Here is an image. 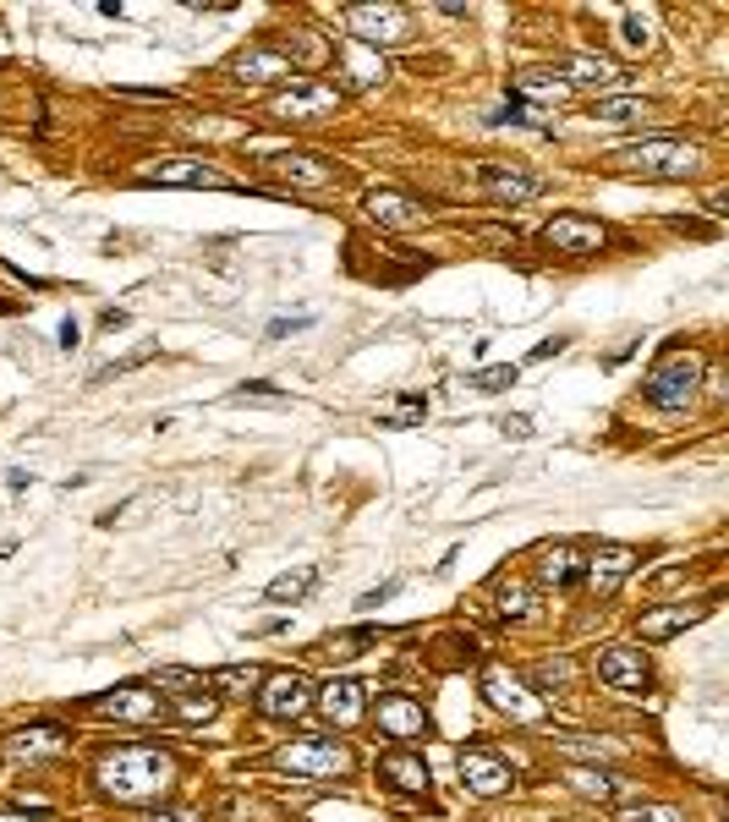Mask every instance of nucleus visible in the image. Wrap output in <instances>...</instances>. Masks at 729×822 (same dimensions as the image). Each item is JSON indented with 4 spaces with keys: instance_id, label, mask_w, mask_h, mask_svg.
I'll list each match as a JSON object with an SVG mask.
<instances>
[{
    "instance_id": "32",
    "label": "nucleus",
    "mask_w": 729,
    "mask_h": 822,
    "mask_svg": "<svg viewBox=\"0 0 729 822\" xmlns=\"http://www.w3.org/2000/svg\"><path fill=\"white\" fill-rule=\"evenodd\" d=\"M313 587H318V570H313V565H302V570H286V576H275L264 598H270V604H302V598H307Z\"/></svg>"
},
{
    "instance_id": "13",
    "label": "nucleus",
    "mask_w": 729,
    "mask_h": 822,
    "mask_svg": "<svg viewBox=\"0 0 729 822\" xmlns=\"http://www.w3.org/2000/svg\"><path fill=\"white\" fill-rule=\"evenodd\" d=\"M631 570H636V548H625V543H603L598 554L582 559V581H587V593H598V598H609Z\"/></svg>"
},
{
    "instance_id": "2",
    "label": "nucleus",
    "mask_w": 729,
    "mask_h": 822,
    "mask_svg": "<svg viewBox=\"0 0 729 822\" xmlns=\"http://www.w3.org/2000/svg\"><path fill=\"white\" fill-rule=\"evenodd\" d=\"M620 170H636V175H658V181H686L702 170V149L697 143H680V138H647V143H625L614 149Z\"/></svg>"
},
{
    "instance_id": "12",
    "label": "nucleus",
    "mask_w": 729,
    "mask_h": 822,
    "mask_svg": "<svg viewBox=\"0 0 729 822\" xmlns=\"http://www.w3.org/2000/svg\"><path fill=\"white\" fill-rule=\"evenodd\" d=\"M335 105H340V94H335L329 83H292L286 94L270 99V116H275V121H318V116H329Z\"/></svg>"
},
{
    "instance_id": "43",
    "label": "nucleus",
    "mask_w": 729,
    "mask_h": 822,
    "mask_svg": "<svg viewBox=\"0 0 729 822\" xmlns=\"http://www.w3.org/2000/svg\"><path fill=\"white\" fill-rule=\"evenodd\" d=\"M148 356H154V351H133V356H122V362H110V367H99L94 378H99V384H110V378H122V373H133V367H144Z\"/></svg>"
},
{
    "instance_id": "7",
    "label": "nucleus",
    "mask_w": 729,
    "mask_h": 822,
    "mask_svg": "<svg viewBox=\"0 0 729 822\" xmlns=\"http://www.w3.org/2000/svg\"><path fill=\"white\" fill-rule=\"evenodd\" d=\"M313 696H318L313 680L296 674V669H286V674H264V685H258L253 702H258L264 718H281V724H286V718H302V713L313 707Z\"/></svg>"
},
{
    "instance_id": "9",
    "label": "nucleus",
    "mask_w": 729,
    "mask_h": 822,
    "mask_svg": "<svg viewBox=\"0 0 729 822\" xmlns=\"http://www.w3.org/2000/svg\"><path fill=\"white\" fill-rule=\"evenodd\" d=\"M138 186H231L220 170L209 160H198V154H176V160H154L138 170Z\"/></svg>"
},
{
    "instance_id": "35",
    "label": "nucleus",
    "mask_w": 729,
    "mask_h": 822,
    "mask_svg": "<svg viewBox=\"0 0 729 822\" xmlns=\"http://www.w3.org/2000/svg\"><path fill=\"white\" fill-rule=\"evenodd\" d=\"M439 648L444 653H434L439 669H461V663H477L483 658V648H477V637H461V631H450V637H439Z\"/></svg>"
},
{
    "instance_id": "21",
    "label": "nucleus",
    "mask_w": 729,
    "mask_h": 822,
    "mask_svg": "<svg viewBox=\"0 0 729 822\" xmlns=\"http://www.w3.org/2000/svg\"><path fill=\"white\" fill-rule=\"evenodd\" d=\"M483 696H488L499 713H516V718H532V713H538V707L527 702L521 680H516L505 663H488V669H483Z\"/></svg>"
},
{
    "instance_id": "30",
    "label": "nucleus",
    "mask_w": 729,
    "mask_h": 822,
    "mask_svg": "<svg viewBox=\"0 0 729 822\" xmlns=\"http://www.w3.org/2000/svg\"><path fill=\"white\" fill-rule=\"evenodd\" d=\"M532 685H538L543 696L571 691V685H577V658H543V663L532 669Z\"/></svg>"
},
{
    "instance_id": "18",
    "label": "nucleus",
    "mask_w": 729,
    "mask_h": 822,
    "mask_svg": "<svg viewBox=\"0 0 729 822\" xmlns=\"http://www.w3.org/2000/svg\"><path fill=\"white\" fill-rule=\"evenodd\" d=\"M598 680H603L609 691H647L653 669H647L642 648H609V653L598 658Z\"/></svg>"
},
{
    "instance_id": "16",
    "label": "nucleus",
    "mask_w": 729,
    "mask_h": 822,
    "mask_svg": "<svg viewBox=\"0 0 729 822\" xmlns=\"http://www.w3.org/2000/svg\"><path fill=\"white\" fill-rule=\"evenodd\" d=\"M231 77H236V83H286V77H296V66L286 50L253 44V50H242V55L231 61Z\"/></svg>"
},
{
    "instance_id": "36",
    "label": "nucleus",
    "mask_w": 729,
    "mask_h": 822,
    "mask_svg": "<svg viewBox=\"0 0 729 822\" xmlns=\"http://www.w3.org/2000/svg\"><path fill=\"white\" fill-rule=\"evenodd\" d=\"M614 822H686L680 807H664V801H636V807H620Z\"/></svg>"
},
{
    "instance_id": "42",
    "label": "nucleus",
    "mask_w": 729,
    "mask_h": 822,
    "mask_svg": "<svg viewBox=\"0 0 729 822\" xmlns=\"http://www.w3.org/2000/svg\"><path fill=\"white\" fill-rule=\"evenodd\" d=\"M176 713H181L187 724H209V718H214V696H198V691H192V696L176 702Z\"/></svg>"
},
{
    "instance_id": "41",
    "label": "nucleus",
    "mask_w": 729,
    "mask_h": 822,
    "mask_svg": "<svg viewBox=\"0 0 729 822\" xmlns=\"http://www.w3.org/2000/svg\"><path fill=\"white\" fill-rule=\"evenodd\" d=\"M292 44H296V55H302V61H313V66H324V61H329V44H324L318 33H307V28L296 33ZM296 55H292V66H296Z\"/></svg>"
},
{
    "instance_id": "3",
    "label": "nucleus",
    "mask_w": 729,
    "mask_h": 822,
    "mask_svg": "<svg viewBox=\"0 0 729 822\" xmlns=\"http://www.w3.org/2000/svg\"><path fill=\"white\" fill-rule=\"evenodd\" d=\"M275 768L292 773V779H346L351 773V746L346 740H329V735L292 740V746L275 751Z\"/></svg>"
},
{
    "instance_id": "39",
    "label": "nucleus",
    "mask_w": 729,
    "mask_h": 822,
    "mask_svg": "<svg viewBox=\"0 0 729 822\" xmlns=\"http://www.w3.org/2000/svg\"><path fill=\"white\" fill-rule=\"evenodd\" d=\"M373 637H379V631H346V637H329V642H324V653H329V658H357L368 642H373Z\"/></svg>"
},
{
    "instance_id": "14",
    "label": "nucleus",
    "mask_w": 729,
    "mask_h": 822,
    "mask_svg": "<svg viewBox=\"0 0 729 822\" xmlns=\"http://www.w3.org/2000/svg\"><path fill=\"white\" fill-rule=\"evenodd\" d=\"M313 702H318V713H324L335 729H357V724L368 718V685H362V680H329Z\"/></svg>"
},
{
    "instance_id": "25",
    "label": "nucleus",
    "mask_w": 729,
    "mask_h": 822,
    "mask_svg": "<svg viewBox=\"0 0 729 822\" xmlns=\"http://www.w3.org/2000/svg\"><path fill=\"white\" fill-rule=\"evenodd\" d=\"M538 581H543V587H554V593L577 587V581H582V554H577L571 543L543 548V559H538Z\"/></svg>"
},
{
    "instance_id": "37",
    "label": "nucleus",
    "mask_w": 729,
    "mask_h": 822,
    "mask_svg": "<svg viewBox=\"0 0 729 822\" xmlns=\"http://www.w3.org/2000/svg\"><path fill=\"white\" fill-rule=\"evenodd\" d=\"M423 412H429V401H418V395H406L401 406H390V412H379V423H384V428H412V423H423Z\"/></svg>"
},
{
    "instance_id": "38",
    "label": "nucleus",
    "mask_w": 729,
    "mask_h": 822,
    "mask_svg": "<svg viewBox=\"0 0 729 822\" xmlns=\"http://www.w3.org/2000/svg\"><path fill=\"white\" fill-rule=\"evenodd\" d=\"M516 378H521V367H516V362H505V367H483V373H477L472 384H477L483 395H499V389H510Z\"/></svg>"
},
{
    "instance_id": "23",
    "label": "nucleus",
    "mask_w": 729,
    "mask_h": 822,
    "mask_svg": "<svg viewBox=\"0 0 729 822\" xmlns=\"http://www.w3.org/2000/svg\"><path fill=\"white\" fill-rule=\"evenodd\" d=\"M61 751H66V735L50 729V724L17 729V735L6 740V757H17V762H50V757H61Z\"/></svg>"
},
{
    "instance_id": "22",
    "label": "nucleus",
    "mask_w": 729,
    "mask_h": 822,
    "mask_svg": "<svg viewBox=\"0 0 729 822\" xmlns=\"http://www.w3.org/2000/svg\"><path fill=\"white\" fill-rule=\"evenodd\" d=\"M379 779H390L401 796H429V784H434V773H429V762H423L418 751H390V757H379Z\"/></svg>"
},
{
    "instance_id": "46",
    "label": "nucleus",
    "mask_w": 729,
    "mask_h": 822,
    "mask_svg": "<svg viewBox=\"0 0 729 822\" xmlns=\"http://www.w3.org/2000/svg\"><path fill=\"white\" fill-rule=\"evenodd\" d=\"M499 428H505V439H527V434H532V423H527V417H505Z\"/></svg>"
},
{
    "instance_id": "26",
    "label": "nucleus",
    "mask_w": 729,
    "mask_h": 822,
    "mask_svg": "<svg viewBox=\"0 0 729 822\" xmlns=\"http://www.w3.org/2000/svg\"><path fill=\"white\" fill-rule=\"evenodd\" d=\"M510 94H516V105H521V99H532V105H549V99H554V105H560L571 88L560 83V72H521V77H510Z\"/></svg>"
},
{
    "instance_id": "44",
    "label": "nucleus",
    "mask_w": 729,
    "mask_h": 822,
    "mask_svg": "<svg viewBox=\"0 0 729 822\" xmlns=\"http://www.w3.org/2000/svg\"><path fill=\"white\" fill-rule=\"evenodd\" d=\"M144 822H203V812H192V807H159Z\"/></svg>"
},
{
    "instance_id": "33",
    "label": "nucleus",
    "mask_w": 729,
    "mask_h": 822,
    "mask_svg": "<svg viewBox=\"0 0 729 822\" xmlns=\"http://www.w3.org/2000/svg\"><path fill=\"white\" fill-rule=\"evenodd\" d=\"M340 55H346V66H351V77H357L362 88H373V83H384V77H390V72H384V61H379L368 44H357V39H351Z\"/></svg>"
},
{
    "instance_id": "15",
    "label": "nucleus",
    "mask_w": 729,
    "mask_h": 822,
    "mask_svg": "<svg viewBox=\"0 0 729 822\" xmlns=\"http://www.w3.org/2000/svg\"><path fill=\"white\" fill-rule=\"evenodd\" d=\"M362 209H368V220L384 225V231H412V225H423V214H429L412 192H395V186H373Z\"/></svg>"
},
{
    "instance_id": "10",
    "label": "nucleus",
    "mask_w": 729,
    "mask_h": 822,
    "mask_svg": "<svg viewBox=\"0 0 729 822\" xmlns=\"http://www.w3.org/2000/svg\"><path fill=\"white\" fill-rule=\"evenodd\" d=\"M373 724H379V735H384V740H401V746H412V740H423V735H429V713H423V702H418V696H406V691L379 696Z\"/></svg>"
},
{
    "instance_id": "8",
    "label": "nucleus",
    "mask_w": 729,
    "mask_h": 822,
    "mask_svg": "<svg viewBox=\"0 0 729 822\" xmlns=\"http://www.w3.org/2000/svg\"><path fill=\"white\" fill-rule=\"evenodd\" d=\"M94 713L116 718V724H159L165 718V696H159V685H116V691L94 696Z\"/></svg>"
},
{
    "instance_id": "19",
    "label": "nucleus",
    "mask_w": 729,
    "mask_h": 822,
    "mask_svg": "<svg viewBox=\"0 0 729 822\" xmlns=\"http://www.w3.org/2000/svg\"><path fill=\"white\" fill-rule=\"evenodd\" d=\"M708 615H714V604H691V609L686 604H669V609H647L636 631H642V642H669V637H680L686 626H697Z\"/></svg>"
},
{
    "instance_id": "29",
    "label": "nucleus",
    "mask_w": 729,
    "mask_h": 822,
    "mask_svg": "<svg viewBox=\"0 0 729 822\" xmlns=\"http://www.w3.org/2000/svg\"><path fill=\"white\" fill-rule=\"evenodd\" d=\"M647 116H653L647 99H598V105H592V121H609V127H636V121H647Z\"/></svg>"
},
{
    "instance_id": "1",
    "label": "nucleus",
    "mask_w": 729,
    "mask_h": 822,
    "mask_svg": "<svg viewBox=\"0 0 729 822\" xmlns=\"http://www.w3.org/2000/svg\"><path fill=\"white\" fill-rule=\"evenodd\" d=\"M176 779H181V762L165 746H110L94 762V784L116 807H154L176 790Z\"/></svg>"
},
{
    "instance_id": "20",
    "label": "nucleus",
    "mask_w": 729,
    "mask_h": 822,
    "mask_svg": "<svg viewBox=\"0 0 729 822\" xmlns=\"http://www.w3.org/2000/svg\"><path fill=\"white\" fill-rule=\"evenodd\" d=\"M560 83L566 88H614V83H625V72L609 61V55H566L560 61Z\"/></svg>"
},
{
    "instance_id": "48",
    "label": "nucleus",
    "mask_w": 729,
    "mask_h": 822,
    "mask_svg": "<svg viewBox=\"0 0 729 822\" xmlns=\"http://www.w3.org/2000/svg\"><path fill=\"white\" fill-rule=\"evenodd\" d=\"M313 324V319H275V324H270V340H281V334H292V329H307Z\"/></svg>"
},
{
    "instance_id": "34",
    "label": "nucleus",
    "mask_w": 729,
    "mask_h": 822,
    "mask_svg": "<svg viewBox=\"0 0 729 822\" xmlns=\"http://www.w3.org/2000/svg\"><path fill=\"white\" fill-rule=\"evenodd\" d=\"M494 609H499L505 620H527V615H532L527 581H499V587H494Z\"/></svg>"
},
{
    "instance_id": "6",
    "label": "nucleus",
    "mask_w": 729,
    "mask_h": 822,
    "mask_svg": "<svg viewBox=\"0 0 729 822\" xmlns=\"http://www.w3.org/2000/svg\"><path fill=\"white\" fill-rule=\"evenodd\" d=\"M455 768H461V784H466L472 796H483V801H494V796H510V790H516V768H510L499 751L466 746V751L455 757Z\"/></svg>"
},
{
    "instance_id": "17",
    "label": "nucleus",
    "mask_w": 729,
    "mask_h": 822,
    "mask_svg": "<svg viewBox=\"0 0 729 822\" xmlns=\"http://www.w3.org/2000/svg\"><path fill=\"white\" fill-rule=\"evenodd\" d=\"M483 186H488V198L494 203H532L538 192H543V175H532V170H521V164H483Z\"/></svg>"
},
{
    "instance_id": "49",
    "label": "nucleus",
    "mask_w": 729,
    "mask_h": 822,
    "mask_svg": "<svg viewBox=\"0 0 729 822\" xmlns=\"http://www.w3.org/2000/svg\"><path fill=\"white\" fill-rule=\"evenodd\" d=\"M0 313H6V302H0Z\"/></svg>"
},
{
    "instance_id": "4",
    "label": "nucleus",
    "mask_w": 729,
    "mask_h": 822,
    "mask_svg": "<svg viewBox=\"0 0 729 822\" xmlns=\"http://www.w3.org/2000/svg\"><path fill=\"white\" fill-rule=\"evenodd\" d=\"M697 384H702V356L697 351H669L653 373H647V401L658 406V412H680V406H691V395H697Z\"/></svg>"
},
{
    "instance_id": "47",
    "label": "nucleus",
    "mask_w": 729,
    "mask_h": 822,
    "mask_svg": "<svg viewBox=\"0 0 729 822\" xmlns=\"http://www.w3.org/2000/svg\"><path fill=\"white\" fill-rule=\"evenodd\" d=\"M0 822H61L55 812H0Z\"/></svg>"
},
{
    "instance_id": "28",
    "label": "nucleus",
    "mask_w": 729,
    "mask_h": 822,
    "mask_svg": "<svg viewBox=\"0 0 729 822\" xmlns=\"http://www.w3.org/2000/svg\"><path fill=\"white\" fill-rule=\"evenodd\" d=\"M614 44H620L625 55H647V50L658 44V33H653V17L631 6V11L620 17V33H614Z\"/></svg>"
},
{
    "instance_id": "45",
    "label": "nucleus",
    "mask_w": 729,
    "mask_h": 822,
    "mask_svg": "<svg viewBox=\"0 0 729 822\" xmlns=\"http://www.w3.org/2000/svg\"><path fill=\"white\" fill-rule=\"evenodd\" d=\"M395 593H401V581H384V587H373V593H362V598H357V609L368 615V609H379V604H384V598H395Z\"/></svg>"
},
{
    "instance_id": "31",
    "label": "nucleus",
    "mask_w": 729,
    "mask_h": 822,
    "mask_svg": "<svg viewBox=\"0 0 729 822\" xmlns=\"http://www.w3.org/2000/svg\"><path fill=\"white\" fill-rule=\"evenodd\" d=\"M209 685H220L225 696H242V702H247V696H258L264 669H253V663H247V669H242V663H231V669H214V674H209Z\"/></svg>"
},
{
    "instance_id": "11",
    "label": "nucleus",
    "mask_w": 729,
    "mask_h": 822,
    "mask_svg": "<svg viewBox=\"0 0 729 822\" xmlns=\"http://www.w3.org/2000/svg\"><path fill=\"white\" fill-rule=\"evenodd\" d=\"M543 242H549L554 253L587 258V253H603V247H609V231H603L598 220H587V214H554V220L543 225Z\"/></svg>"
},
{
    "instance_id": "24",
    "label": "nucleus",
    "mask_w": 729,
    "mask_h": 822,
    "mask_svg": "<svg viewBox=\"0 0 729 822\" xmlns=\"http://www.w3.org/2000/svg\"><path fill=\"white\" fill-rule=\"evenodd\" d=\"M270 170H275L281 181H292V186H329V181H335V170L318 160V154H296V149L270 154Z\"/></svg>"
},
{
    "instance_id": "27",
    "label": "nucleus",
    "mask_w": 729,
    "mask_h": 822,
    "mask_svg": "<svg viewBox=\"0 0 729 822\" xmlns=\"http://www.w3.org/2000/svg\"><path fill=\"white\" fill-rule=\"evenodd\" d=\"M566 784H571L582 801H598V807L620 796V779H614L609 768H566Z\"/></svg>"
},
{
    "instance_id": "5",
    "label": "nucleus",
    "mask_w": 729,
    "mask_h": 822,
    "mask_svg": "<svg viewBox=\"0 0 729 822\" xmlns=\"http://www.w3.org/2000/svg\"><path fill=\"white\" fill-rule=\"evenodd\" d=\"M346 28H351V39L357 44H368V50H379V44H406L412 39V11L406 6H351L346 11Z\"/></svg>"
},
{
    "instance_id": "40",
    "label": "nucleus",
    "mask_w": 729,
    "mask_h": 822,
    "mask_svg": "<svg viewBox=\"0 0 729 822\" xmlns=\"http://www.w3.org/2000/svg\"><path fill=\"white\" fill-rule=\"evenodd\" d=\"M247 401H253V406H281V401H286V389H275V384H247V389H236V395H231V406H247Z\"/></svg>"
}]
</instances>
